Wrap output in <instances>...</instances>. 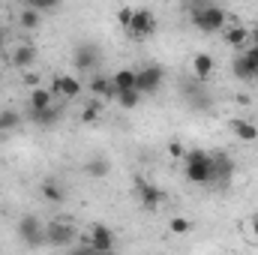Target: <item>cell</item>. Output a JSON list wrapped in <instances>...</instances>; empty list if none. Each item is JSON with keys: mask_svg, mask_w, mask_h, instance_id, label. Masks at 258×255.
Masks as SVG:
<instances>
[{"mask_svg": "<svg viewBox=\"0 0 258 255\" xmlns=\"http://www.w3.org/2000/svg\"><path fill=\"white\" fill-rule=\"evenodd\" d=\"M180 162H183V174H186L189 183H195V186H210L213 183V153L192 147V150H186V156Z\"/></svg>", "mask_w": 258, "mask_h": 255, "instance_id": "6da1fadb", "label": "cell"}, {"mask_svg": "<svg viewBox=\"0 0 258 255\" xmlns=\"http://www.w3.org/2000/svg\"><path fill=\"white\" fill-rule=\"evenodd\" d=\"M228 12L219 6V3H213V6H207V9H198V12H189V21H192L195 30H201V33H219L225 24H228Z\"/></svg>", "mask_w": 258, "mask_h": 255, "instance_id": "7a4b0ae2", "label": "cell"}, {"mask_svg": "<svg viewBox=\"0 0 258 255\" xmlns=\"http://www.w3.org/2000/svg\"><path fill=\"white\" fill-rule=\"evenodd\" d=\"M15 231H18V240H21L27 249H33V246H42V243H45V222H42L36 213H24V216L18 219Z\"/></svg>", "mask_w": 258, "mask_h": 255, "instance_id": "3957f363", "label": "cell"}, {"mask_svg": "<svg viewBox=\"0 0 258 255\" xmlns=\"http://www.w3.org/2000/svg\"><path fill=\"white\" fill-rule=\"evenodd\" d=\"M156 30H159V21H156L153 9H144V6H141V9L132 12V21H129V27H126V36L135 39V42H144V39H150Z\"/></svg>", "mask_w": 258, "mask_h": 255, "instance_id": "277c9868", "label": "cell"}, {"mask_svg": "<svg viewBox=\"0 0 258 255\" xmlns=\"http://www.w3.org/2000/svg\"><path fill=\"white\" fill-rule=\"evenodd\" d=\"M78 240V228L69 222V219H51L45 225V243L54 246V249H69L72 243Z\"/></svg>", "mask_w": 258, "mask_h": 255, "instance_id": "5b68a950", "label": "cell"}, {"mask_svg": "<svg viewBox=\"0 0 258 255\" xmlns=\"http://www.w3.org/2000/svg\"><path fill=\"white\" fill-rule=\"evenodd\" d=\"M132 192H135V198H138V204H141V210H147V213H156L159 207H162V201H165V192L159 189L156 183H150L147 177H135V183H132Z\"/></svg>", "mask_w": 258, "mask_h": 255, "instance_id": "8992f818", "label": "cell"}, {"mask_svg": "<svg viewBox=\"0 0 258 255\" xmlns=\"http://www.w3.org/2000/svg\"><path fill=\"white\" fill-rule=\"evenodd\" d=\"M162 84H165V69H162L159 63H144V66L135 69V87H138L141 96L156 93Z\"/></svg>", "mask_w": 258, "mask_h": 255, "instance_id": "52a82bcc", "label": "cell"}, {"mask_svg": "<svg viewBox=\"0 0 258 255\" xmlns=\"http://www.w3.org/2000/svg\"><path fill=\"white\" fill-rule=\"evenodd\" d=\"M84 246L93 249V252H114V249H117V237H114V231H111L108 225L93 222V225L87 228V240H84Z\"/></svg>", "mask_w": 258, "mask_h": 255, "instance_id": "ba28073f", "label": "cell"}, {"mask_svg": "<svg viewBox=\"0 0 258 255\" xmlns=\"http://www.w3.org/2000/svg\"><path fill=\"white\" fill-rule=\"evenodd\" d=\"M99 63H102V51H99V45H93V42H81V45H75V51H72V66H75L78 72H90V69H96Z\"/></svg>", "mask_w": 258, "mask_h": 255, "instance_id": "9c48e42d", "label": "cell"}, {"mask_svg": "<svg viewBox=\"0 0 258 255\" xmlns=\"http://www.w3.org/2000/svg\"><path fill=\"white\" fill-rule=\"evenodd\" d=\"M51 90H54L57 96H63V99H75V96H81L84 84H81V78H75V75H69V72H57V75L51 78Z\"/></svg>", "mask_w": 258, "mask_h": 255, "instance_id": "30bf717a", "label": "cell"}, {"mask_svg": "<svg viewBox=\"0 0 258 255\" xmlns=\"http://www.w3.org/2000/svg\"><path fill=\"white\" fill-rule=\"evenodd\" d=\"M39 192H42V198H45L48 204H54V207L66 204V198H69L66 183H63V180H57V177H45V180L39 183Z\"/></svg>", "mask_w": 258, "mask_h": 255, "instance_id": "8fae6325", "label": "cell"}, {"mask_svg": "<svg viewBox=\"0 0 258 255\" xmlns=\"http://www.w3.org/2000/svg\"><path fill=\"white\" fill-rule=\"evenodd\" d=\"M87 90H90V96H96L102 102H114V96H117V87H114L111 75H93L90 84H87Z\"/></svg>", "mask_w": 258, "mask_h": 255, "instance_id": "7c38bea8", "label": "cell"}, {"mask_svg": "<svg viewBox=\"0 0 258 255\" xmlns=\"http://www.w3.org/2000/svg\"><path fill=\"white\" fill-rule=\"evenodd\" d=\"M36 57H39V51H36L33 42H18L12 48V54H9V63L15 66V69H30V66L36 63Z\"/></svg>", "mask_w": 258, "mask_h": 255, "instance_id": "4fadbf2b", "label": "cell"}, {"mask_svg": "<svg viewBox=\"0 0 258 255\" xmlns=\"http://www.w3.org/2000/svg\"><path fill=\"white\" fill-rule=\"evenodd\" d=\"M219 33H222V39H225V45H228V48L243 51V48L249 45V27H243V24H225Z\"/></svg>", "mask_w": 258, "mask_h": 255, "instance_id": "5bb4252c", "label": "cell"}, {"mask_svg": "<svg viewBox=\"0 0 258 255\" xmlns=\"http://www.w3.org/2000/svg\"><path fill=\"white\" fill-rule=\"evenodd\" d=\"M201 84H204V81L195 78V84H186V87H183V96L189 99L192 108H198V111H210V108H213V99H210V93H207Z\"/></svg>", "mask_w": 258, "mask_h": 255, "instance_id": "9a60e30c", "label": "cell"}, {"mask_svg": "<svg viewBox=\"0 0 258 255\" xmlns=\"http://www.w3.org/2000/svg\"><path fill=\"white\" fill-rule=\"evenodd\" d=\"M234 177V159L228 153H213V183H231Z\"/></svg>", "mask_w": 258, "mask_h": 255, "instance_id": "2e32d148", "label": "cell"}, {"mask_svg": "<svg viewBox=\"0 0 258 255\" xmlns=\"http://www.w3.org/2000/svg\"><path fill=\"white\" fill-rule=\"evenodd\" d=\"M228 129H231V135H234L237 141H246V144L258 141V126L252 120H246V117H231V120H228Z\"/></svg>", "mask_w": 258, "mask_h": 255, "instance_id": "e0dca14e", "label": "cell"}, {"mask_svg": "<svg viewBox=\"0 0 258 255\" xmlns=\"http://www.w3.org/2000/svg\"><path fill=\"white\" fill-rule=\"evenodd\" d=\"M213 69H216V60H213V54H207V51H198L192 57V78L198 81H210V75H213Z\"/></svg>", "mask_w": 258, "mask_h": 255, "instance_id": "ac0fdd59", "label": "cell"}, {"mask_svg": "<svg viewBox=\"0 0 258 255\" xmlns=\"http://www.w3.org/2000/svg\"><path fill=\"white\" fill-rule=\"evenodd\" d=\"M48 105H54V90L51 87H33V93L27 99V111H42Z\"/></svg>", "mask_w": 258, "mask_h": 255, "instance_id": "d6986e66", "label": "cell"}, {"mask_svg": "<svg viewBox=\"0 0 258 255\" xmlns=\"http://www.w3.org/2000/svg\"><path fill=\"white\" fill-rule=\"evenodd\" d=\"M84 174L93 177V180H102V177L111 174V162H108L105 156H90V159L84 162Z\"/></svg>", "mask_w": 258, "mask_h": 255, "instance_id": "ffe728a7", "label": "cell"}, {"mask_svg": "<svg viewBox=\"0 0 258 255\" xmlns=\"http://www.w3.org/2000/svg\"><path fill=\"white\" fill-rule=\"evenodd\" d=\"M30 117H33L36 126H54V123H60L63 108H60V105H48V108H42V111H30Z\"/></svg>", "mask_w": 258, "mask_h": 255, "instance_id": "44dd1931", "label": "cell"}, {"mask_svg": "<svg viewBox=\"0 0 258 255\" xmlns=\"http://www.w3.org/2000/svg\"><path fill=\"white\" fill-rule=\"evenodd\" d=\"M231 72H234V78H237V81H243V84H249V81L255 78V69L249 66V60H246L243 54H237V57L231 60Z\"/></svg>", "mask_w": 258, "mask_h": 255, "instance_id": "7402d4cb", "label": "cell"}, {"mask_svg": "<svg viewBox=\"0 0 258 255\" xmlns=\"http://www.w3.org/2000/svg\"><path fill=\"white\" fill-rule=\"evenodd\" d=\"M102 111H105V102L93 96V99L81 108V123H96V120L102 117Z\"/></svg>", "mask_w": 258, "mask_h": 255, "instance_id": "603a6c76", "label": "cell"}, {"mask_svg": "<svg viewBox=\"0 0 258 255\" xmlns=\"http://www.w3.org/2000/svg\"><path fill=\"white\" fill-rule=\"evenodd\" d=\"M111 81H114L117 90H138V87H135V69H129V66L117 69V72L111 75Z\"/></svg>", "mask_w": 258, "mask_h": 255, "instance_id": "cb8c5ba5", "label": "cell"}, {"mask_svg": "<svg viewBox=\"0 0 258 255\" xmlns=\"http://www.w3.org/2000/svg\"><path fill=\"white\" fill-rule=\"evenodd\" d=\"M18 21H21L24 30H39V24H42V12H36L33 6H24L21 15H18Z\"/></svg>", "mask_w": 258, "mask_h": 255, "instance_id": "d4e9b609", "label": "cell"}, {"mask_svg": "<svg viewBox=\"0 0 258 255\" xmlns=\"http://www.w3.org/2000/svg\"><path fill=\"white\" fill-rule=\"evenodd\" d=\"M114 102H117L120 108H126V111H132V108H135V105L141 102V93H138V90H117Z\"/></svg>", "mask_w": 258, "mask_h": 255, "instance_id": "484cf974", "label": "cell"}, {"mask_svg": "<svg viewBox=\"0 0 258 255\" xmlns=\"http://www.w3.org/2000/svg\"><path fill=\"white\" fill-rule=\"evenodd\" d=\"M0 120H3V129H6V132H12V129L21 126V114H18V111H12V108L0 111Z\"/></svg>", "mask_w": 258, "mask_h": 255, "instance_id": "4316f807", "label": "cell"}, {"mask_svg": "<svg viewBox=\"0 0 258 255\" xmlns=\"http://www.w3.org/2000/svg\"><path fill=\"white\" fill-rule=\"evenodd\" d=\"M168 228H171V231H174V234H189V231H192V222H189V219H186V216H174V219H171V225H168Z\"/></svg>", "mask_w": 258, "mask_h": 255, "instance_id": "83f0119b", "label": "cell"}, {"mask_svg": "<svg viewBox=\"0 0 258 255\" xmlns=\"http://www.w3.org/2000/svg\"><path fill=\"white\" fill-rule=\"evenodd\" d=\"M27 6H33L36 12H51L60 6V0H27Z\"/></svg>", "mask_w": 258, "mask_h": 255, "instance_id": "f1b7e54d", "label": "cell"}, {"mask_svg": "<svg viewBox=\"0 0 258 255\" xmlns=\"http://www.w3.org/2000/svg\"><path fill=\"white\" fill-rule=\"evenodd\" d=\"M168 156H171V159H183V156H186V147L174 138V141H168Z\"/></svg>", "mask_w": 258, "mask_h": 255, "instance_id": "f546056e", "label": "cell"}, {"mask_svg": "<svg viewBox=\"0 0 258 255\" xmlns=\"http://www.w3.org/2000/svg\"><path fill=\"white\" fill-rule=\"evenodd\" d=\"M132 12H135V9H129V6H120V9H117V24H120L123 30H126L129 21H132Z\"/></svg>", "mask_w": 258, "mask_h": 255, "instance_id": "4dcf8cb0", "label": "cell"}, {"mask_svg": "<svg viewBox=\"0 0 258 255\" xmlns=\"http://www.w3.org/2000/svg\"><path fill=\"white\" fill-rule=\"evenodd\" d=\"M186 3V9L189 12H198V9H207V6H213L216 0H183Z\"/></svg>", "mask_w": 258, "mask_h": 255, "instance_id": "1f68e13d", "label": "cell"}, {"mask_svg": "<svg viewBox=\"0 0 258 255\" xmlns=\"http://www.w3.org/2000/svg\"><path fill=\"white\" fill-rule=\"evenodd\" d=\"M249 228H252V234H255V240H258V213L249 219Z\"/></svg>", "mask_w": 258, "mask_h": 255, "instance_id": "d6a6232c", "label": "cell"}, {"mask_svg": "<svg viewBox=\"0 0 258 255\" xmlns=\"http://www.w3.org/2000/svg\"><path fill=\"white\" fill-rule=\"evenodd\" d=\"M249 42H255V45H258V24L249 30Z\"/></svg>", "mask_w": 258, "mask_h": 255, "instance_id": "836d02e7", "label": "cell"}, {"mask_svg": "<svg viewBox=\"0 0 258 255\" xmlns=\"http://www.w3.org/2000/svg\"><path fill=\"white\" fill-rule=\"evenodd\" d=\"M6 48V30H0V51Z\"/></svg>", "mask_w": 258, "mask_h": 255, "instance_id": "e575fe53", "label": "cell"}, {"mask_svg": "<svg viewBox=\"0 0 258 255\" xmlns=\"http://www.w3.org/2000/svg\"><path fill=\"white\" fill-rule=\"evenodd\" d=\"M0 30H6V21H3V15H0Z\"/></svg>", "mask_w": 258, "mask_h": 255, "instance_id": "d590c367", "label": "cell"}, {"mask_svg": "<svg viewBox=\"0 0 258 255\" xmlns=\"http://www.w3.org/2000/svg\"><path fill=\"white\" fill-rule=\"evenodd\" d=\"M3 135H6V129H3V120H0V138H3Z\"/></svg>", "mask_w": 258, "mask_h": 255, "instance_id": "8d00e7d4", "label": "cell"}, {"mask_svg": "<svg viewBox=\"0 0 258 255\" xmlns=\"http://www.w3.org/2000/svg\"><path fill=\"white\" fill-rule=\"evenodd\" d=\"M252 84H258V69H255V78H252Z\"/></svg>", "mask_w": 258, "mask_h": 255, "instance_id": "74e56055", "label": "cell"}]
</instances>
